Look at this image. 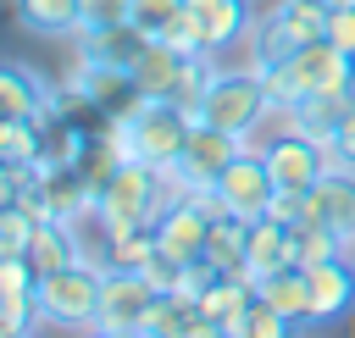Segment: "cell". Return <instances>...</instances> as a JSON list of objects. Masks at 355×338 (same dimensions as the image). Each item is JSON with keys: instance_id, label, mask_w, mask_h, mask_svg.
<instances>
[{"instance_id": "obj_1", "label": "cell", "mask_w": 355, "mask_h": 338, "mask_svg": "<svg viewBox=\"0 0 355 338\" xmlns=\"http://www.w3.org/2000/svg\"><path fill=\"white\" fill-rule=\"evenodd\" d=\"M194 133V111L178 100H139L128 116H111V139L128 161H150V166H178Z\"/></svg>"}, {"instance_id": "obj_2", "label": "cell", "mask_w": 355, "mask_h": 338, "mask_svg": "<svg viewBox=\"0 0 355 338\" xmlns=\"http://www.w3.org/2000/svg\"><path fill=\"white\" fill-rule=\"evenodd\" d=\"M261 78H266V100L300 105L305 94L349 89V83H355V55H344L333 39H305V44H294V55H283V61L266 66Z\"/></svg>"}, {"instance_id": "obj_3", "label": "cell", "mask_w": 355, "mask_h": 338, "mask_svg": "<svg viewBox=\"0 0 355 338\" xmlns=\"http://www.w3.org/2000/svg\"><path fill=\"white\" fill-rule=\"evenodd\" d=\"M100 288H105V266L78 255V260H67V266H55V272L39 277V316L50 327H89L94 332Z\"/></svg>"}, {"instance_id": "obj_4", "label": "cell", "mask_w": 355, "mask_h": 338, "mask_svg": "<svg viewBox=\"0 0 355 338\" xmlns=\"http://www.w3.org/2000/svg\"><path fill=\"white\" fill-rule=\"evenodd\" d=\"M94 222H100L105 238L150 227L155 222V166L150 161H122L111 172V183L100 188V199H94Z\"/></svg>"}, {"instance_id": "obj_5", "label": "cell", "mask_w": 355, "mask_h": 338, "mask_svg": "<svg viewBox=\"0 0 355 338\" xmlns=\"http://www.w3.org/2000/svg\"><path fill=\"white\" fill-rule=\"evenodd\" d=\"M266 105H272V100H266V78H261L255 66H244V72H216V78L205 83L200 105H194V122H211V127H227V133L244 139Z\"/></svg>"}, {"instance_id": "obj_6", "label": "cell", "mask_w": 355, "mask_h": 338, "mask_svg": "<svg viewBox=\"0 0 355 338\" xmlns=\"http://www.w3.org/2000/svg\"><path fill=\"white\" fill-rule=\"evenodd\" d=\"M272 194H277V177H272L266 155H255V150H239V155L222 166V177L211 183V199L222 205V216H239V222L266 216Z\"/></svg>"}, {"instance_id": "obj_7", "label": "cell", "mask_w": 355, "mask_h": 338, "mask_svg": "<svg viewBox=\"0 0 355 338\" xmlns=\"http://www.w3.org/2000/svg\"><path fill=\"white\" fill-rule=\"evenodd\" d=\"M150 299H155V283H150L144 272H111V266H105V288H100L94 332H139Z\"/></svg>"}, {"instance_id": "obj_8", "label": "cell", "mask_w": 355, "mask_h": 338, "mask_svg": "<svg viewBox=\"0 0 355 338\" xmlns=\"http://www.w3.org/2000/svg\"><path fill=\"white\" fill-rule=\"evenodd\" d=\"M150 44H155V33H144L133 17L105 22V28H78V55L94 61V66H116V72H133Z\"/></svg>"}, {"instance_id": "obj_9", "label": "cell", "mask_w": 355, "mask_h": 338, "mask_svg": "<svg viewBox=\"0 0 355 338\" xmlns=\"http://www.w3.org/2000/svg\"><path fill=\"white\" fill-rule=\"evenodd\" d=\"M211 222H216V216H211L205 194H194V199L161 211V216H155V244H161V255L200 260V255H205V238H211Z\"/></svg>"}, {"instance_id": "obj_10", "label": "cell", "mask_w": 355, "mask_h": 338, "mask_svg": "<svg viewBox=\"0 0 355 338\" xmlns=\"http://www.w3.org/2000/svg\"><path fill=\"white\" fill-rule=\"evenodd\" d=\"M305 277H311V327H333L355 310V266L344 255L305 266Z\"/></svg>"}, {"instance_id": "obj_11", "label": "cell", "mask_w": 355, "mask_h": 338, "mask_svg": "<svg viewBox=\"0 0 355 338\" xmlns=\"http://www.w3.org/2000/svg\"><path fill=\"white\" fill-rule=\"evenodd\" d=\"M244 150V139L239 133H227V127H211V122H194V133H189V150H183V177L200 188V194H211V183L222 177V166L233 161Z\"/></svg>"}, {"instance_id": "obj_12", "label": "cell", "mask_w": 355, "mask_h": 338, "mask_svg": "<svg viewBox=\"0 0 355 338\" xmlns=\"http://www.w3.org/2000/svg\"><path fill=\"white\" fill-rule=\"evenodd\" d=\"M266 166H272L277 188H311L333 161H327V144H316V139H305V133L294 127V133H283L277 144H266Z\"/></svg>"}, {"instance_id": "obj_13", "label": "cell", "mask_w": 355, "mask_h": 338, "mask_svg": "<svg viewBox=\"0 0 355 338\" xmlns=\"http://www.w3.org/2000/svg\"><path fill=\"white\" fill-rule=\"evenodd\" d=\"M183 11L194 17V28H200V39H205V50H233V44H244L250 39V28H255V11H250V0H183Z\"/></svg>"}, {"instance_id": "obj_14", "label": "cell", "mask_w": 355, "mask_h": 338, "mask_svg": "<svg viewBox=\"0 0 355 338\" xmlns=\"http://www.w3.org/2000/svg\"><path fill=\"white\" fill-rule=\"evenodd\" d=\"M311 216H322L355 249V166H327L311 183Z\"/></svg>"}, {"instance_id": "obj_15", "label": "cell", "mask_w": 355, "mask_h": 338, "mask_svg": "<svg viewBox=\"0 0 355 338\" xmlns=\"http://www.w3.org/2000/svg\"><path fill=\"white\" fill-rule=\"evenodd\" d=\"M250 305H255V283H250V277H211V283L200 288V316H205L216 332H227V338H244Z\"/></svg>"}, {"instance_id": "obj_16", "label": "cell", "mask_w": 355, "mask_h": 338, "mask_svg": "<svg viewBox=\"0 0 355 338\" xmlns=\"http://www.w3.org/2000/svg\"><path fill=\"white\" fill-rule=\"evenodd\" d=\"M244 260H250V277H266V272H277V266H294L288 222H277V216L244 222Z\"/></svg>"}, {"instance_id": "obj_17", "label": "cell", "mask_w": 355, "mask_h": 338, "mask_svg": "<svg viewBox=\"0 0 355 338\" xmlns=\"http://www.w3.org/2000/svg\"><path fill=\"white\" fill-rule=\"evenodd\" d=\"M255 294H261L272 310H283V316L294 321V332L311 327V277H305V266H277V272L255 277Z\"/></svg>"}, {"instance_id": "obj_18", "label": "cell", "mask_w": 355, "mask_h": 338, "mask_svg": "<svg viewBox=\"0 0 355 338\" xmlns=\"http://www.w3.org/2000/svg\"><path fill=\"white\" fill-rule=\"evenodd\" d=\"M50 94H55V89H44L39 72L0 61V122H33V116L50 105Z\"/></svg>"}, {"instance_id": "obj_19", "label": "cell", "mask_w": 355, "mask_h": 338, "mask_svg": "<svg viewBox=\"0 0 355 338\" xmlns=\"http://www.w3.org/2000/svg\"><path fill=\"white\" fill-rule=\"evenodd\" d=\"M72 227H78V222H61V216H44V222L33 227V238H28V266H33L39 277L83 255V249H78V238H72Z\"/></svg>"}, {"instance_id": "obj_20", "label": "cell", "mask_w": 355, "mask_h": 338, "mask_svg": "<svg viewBox=\"0 0 355 338\" xmlns=\"http://www.w3.org/2000/svg\"><path fill=\"white\" fill-rule=\"evenodd\" d=\"M355 105V83L349 89H322V94H305L300 105H294V116H300V133L305 139H316V144H327L333 139V127L344 122V111Z\"/></svg>"}, {"instance_id": "obj_21", "label": "cell", "mask_w": 355, "mask_h": 338, "mask_svg": "<svg viewBox=\"0 0 355 338\" xmlns=\"http://www.w3.org/2000/svg\"><path fill=\"white\" fill-rule=\"evenodd\" d=\"M17 22L39 39H67L83 28V0H17Z\"/></svg>"}, {"instance_id": "obj_22", "label": "cell", "mask_w": 355, "mask_h": 338, "mask_svg": "<svg viewBox=\"0 0 355 338\" xmlns=\"http://www.w3.org/2000/svg\"><path fill=\"white\" fill-rule=\"evenodd\" d=\"M178 78H183V55H178L172 44H161V39H155V44L144 50V61L133 66V83H139L144 100H161V94L172 100V94H178Z\"/></svg>"}, {"instance_id": "obj_23", "label": "cell", "mask_w": 355, "mask_h": 338, "mask_svg": "<svg viewBox=\"0 0 355 338\" xmlns=\"http://www.w3.org/2000/svg\"><path fill=\"white\" fill-rule=\"evenodd\" d=\"M288 238H294V266H316V260H333V255H344V249H349V244H344L322 216L294 222V227H288Z\"/></svg>"}, {"instance_id": "obj_24", "label": "cell", "mask_w": 355, "mask_h": 338, "mask_svg": "<svg viewBox=\"0 0 355 338\" xmlns=\"http://www.w3.org/2000/svg\"><path fill=\"white\" fill-rule=\"evenodd\" d=\"M155 255H161V244H155V222H150V227H133V233L105 238V260L100 266H111V272H144Z\"/></svg>"}, {"instance_id": "obj_25", "label": "cell", "mask_w": 355, "mask_h": 338, "mask_svg": "<svg viewBox=\"0 0 355 338\" xmlns=\"http://www.w3.org/2000/svg\"><path fill=\"white\" fill-rule=\"evenodd\" d=\"M294 44H300V39H294L277 17H261V22L250 28V66L266 72V66H277L283 55H294Z\"/></svg>"}, {"instance_id": "obj_26", "label": "cell", "mask_w": 355, "mask_h": 338, "mask_svg": "<svg viewBox=\"0 0 355 338\" xmlns=\"http://www.w3.org/2000/svg\"><path fill=\"white\" fill-rule=\"evenodd\" d=\"M327 11H333L327 0H277V11H272V17H277V22L305 44V39H322V33H327Z\"/></svg>"}, {"instance_id": "obj_27", "label": "cell", "mask_w": 355, "mask_h": 338, "mask_svg": "<svg viewBox=\"0 0 355 338\" xmlns=\"http://www.w3.org/2000/svg\"><path fill=\"white\" fill-rule=\"evenodd\" d=\"M33 216L22 205H0V255H28V238H33Z\"/></svg>"}, {"instance_id": "obj_28", "label": "cell", "mask_w": 355, "mask_h": 338, "mask_svg": "<svg viewBox=\"0 0 355 338\" xmlns=\"http://www.w3.org/2000/svg\"><path fill=\"white\" fill-rule=\"evenodd\" d=\"M39 155V122H0V161H33Z\"/></svg>"}, {"instance_id": "obj_29", "label": "cell", "mask_w": 355, "mask_h": 338, "mask_svg": "<svg viewBox=\"0 0 355 338\" xmlns=\"http://www.w3.org/2000/svg\"><path fill=\"white\" fill-rule=\"evenodd\" d=\"M283 332H294V321L255 294V305H250V316H244V338H283Z\"/></svg>"}, {"instance_id": "obj_30", "label": "cell", "mask_w": 355, "mask_h": 338, "mask_svg": "<svg viewBox=\"0 0 355 338\" xmlns=\"http://www.w3.org/2000/svg\"><path fill=\"white\" fill-rule=\"evenodd\" d=\"M172 17H183V0H133V22L144 28V33H166V22Z\"/></svg>"}, {"instance_id": "obj_31", "label": "cell", "mask_w": 355, "mask_h": 338, "mask_svg": "<svg viewBox=\"0 0 355 338\" xmlns=\"http://www.w3.org/2000/svg\"><path fill=\"white\" fill-rule=\"evenodd\" d=\"M266 216H277V222H305L311 216V188H277L272 194V205H266Z\"/></svg>"}, {"instance_id": "obj_32", "label": "cell", "mask_w": 355, "mask_h": 338, "mask_svg": "<svg viewBox=\"0 0 355 338\" xmlns=\"http://www.w3.org/2000/svg\"><path fill=\"white\" fill-rule=\"evenodd\" d=\"M327 161H333V166H355V105H349L344 122L333 127V139H327Z\"/></svg>"}, {"instance_id": "obj_33", "label": "cell", "mask_w": 355, "mask_h": 338, "mask_svg": "<svg viewBox=\"0 0 355 338\" xmlns=\"http://www.w3.org/2000/svg\"><path fill=\"white\" fill-rule=\"evenodd\" d=\"M322 39H333L344 55H355V6H333L327 11V33Z\"/></svg>"}, {"instance_id": "obj_34", "label": "cell", "mask_w": 355, "mask_h": 338, "mask_svg": "<svg viewBox=\"0 0 355 338\" xmlns=\"http://www.w3.org/2000/svg\"><path fill=\"white\" fill-rule=\"evenodd\" d=\"M128 17H133V0H83V28H105Z\"/></svg>"}, {"instance_id": "obj_35", "label": "cell", "mask_w": 355, "mask_h": 338, "mask_svg": "<svg viewBox=\"0 0 355 338\" xmlns=\"http://www.w3.org/2000/svg\"><path fill=\"white\" fill-rule=\"evenodd\" d=\"M327 6H355V0H327Z\"/></svg>"}]
</instances>
